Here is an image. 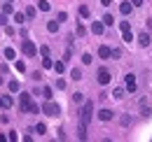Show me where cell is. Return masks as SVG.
Returning a JSON list of instances; mask_svg holds the SVG:
<instances>
[{
    "mask_svg": "<svg viewBox=\"0 0 152 142\" xmlns=\"http://www.w3.org/2000/svg\"><path fill=\"white\" fill-rule=\"evenodd\" d=\"M19 107H21V112H31V114H38L40 112V107L31 100V93H21L19 96Z\"/></svg>",
    "mask_w": 152,
    "mask_h": 142,
    "instance_id": "obj_1",
    "label": "cell"
},
{
    "mask_svg": "<svg viewBox=\"0 0 152 142\" xmlns=\"http://www.w3.org/2000/svg\"><path fill=\"white\" fill-rule=\"evenodd\" d=\"M42 114H47V117H58V114H61V107H58L54 100H47V103L42 105Z\"/></svg>",
    "mask_w": 152,
    "mask_h": 142,
    "instance_id": "obj_2",
    "label": "cell"
},
{
    "mask_svg": "<svg viewBox=\"0 0 152 142\" xmlns=\"http://www.w3.org/2000/svg\"><path fill=\"white\" fill-rule=\"evenodd\" d=\"M91 117H94V103H91V100H87V103L82 105V124H89V121H91Z\"/></svg>",
    "mask_w": 152,
    "mask_h": 142,
    "instance_id": "obj_3",
    "label": "cell"
},
{
    "mask_svg": "<svg viewBox=\"0 0 152 142\" xmlns=\"http://www.w3.org/2000/svg\"><path fill=\"white\" fill-rule=\"evenodd\" d=\"M110 79H113V75H110V70H105V68H98V72H96V82H98L101 86H105V84H110Z\"/></svg>",
    "mask_w": 152,
    "mask_h": 142,
    "instance_id": "obj_4",
    "label": "cell"
},
{
    "mask_svg": "<svg viewBox=\"0 0 152 142\" xmlns=\"http://www.w3.org/2000/svg\"><path fill=\"white\" fill-rule=\"evenodd\" d=\"M21 49H23V54L28 56V58H33L35 54H38V47L31 42V40H23V44H21Z\"/></svg>",
    "mask_w": 152,
    "mask_h": 142,
    "instance_id": "obj_5",
    "label": "cell"
},
{
    "mask_svg": "<svg viewBox=\"0 0 152 142\" xmlns=\"http://www.w3.org/2000/svg\"><path fill=\"white\" fill-rule=\"evenodd\" d=\"M124 82H126V91H129V93H133V91H136V75H133V72H129V75L124 77Z\"/></svg>",
    "mask_w": 152,
    "mask_h": 142,
    "instance_id": "obj_6",
    "label": "cell"
},
{
    "mask_svg": "<svg viewBox=\"0 0 152 142\" xmlns=\"http://www.w3.org/2000/svg\"><path fill=\"white\" fill-rule=\"evenodd\" d=\"M98 56H101L103 61H108V58H113V49L105 47V44H101V47H98Z\"/></svg>",
    "mask_w": 152,
    "mask_h": 142,
    "instance_id": "obj_7",
    "label": "cell"
},
{
    "mask_svg": "<svg viewBox=\"0 0 152 142\" xmlns=\"http://www.w3.org/2000/svg\"><path fill=\"white\" fill-rule=\"evenodd\" d=\"M103 30H105V23L103 21H94L91 23V33L94 35H103Z\"/></svg>",
    "mask_w": 152,
    "mask_h": 142,
    "instance_id": "obj_8",
    "label": "cell"
},
{
    "mask_svg": "<svg viewBox=\"0 0 152 142\" xmlns=\"http://www.w3.org/2000/svg\"><path fill=\"white\" fill-rule=\"evenodd\" d=\"M98 119H101V121H110V119H113V109H108V107H103V109L98 112Z\"/></svg>",
    "mask_w": 152,
    "mask_h": 142,
    "instance_id": "obj_9",
    "label": "cell"
},
{
    "mask_svg": "<svg viewBox=\"0 0 152 142\" xmlns=\"http://www.w3.org/2000/svg\"><path fill=\"white\" fill-rule=\"evenodd\" d=\"M119 12H122L124 17H129L133 12V2H122V5H119Z\"/></svg>",
    "mask_w": 152,
    "mask_h": 142,
    "instance_id": "obj_10",
    "label": "cell"
},
{
    "mask_svg": "<svg viewBox=\"0 0 152 142\" xmlns=\"http://www.w3.org/2000/svg\"><path fill=\"white\" fill-rule=\"evenodd\" d=\"M138 44L140 47H150V33H140L138 35Z\"/></svg>",
    "mask_w": 152,
    "mask_h": 142,
    "instance_id": "obj_11",
    "label": "cell"
},
{
    "mask_svg": "<svg viewBox=\"0 0 152 142\" xmlns=\"http://www.w3.org/2000/svg\"><path fill=\"white\" fill-rule=\"evenodd\" d=\"M0 107H2V109L12 107V98H10V96H0Z\"/></svg>",
    "mask_w": 152,
    "mask_h": 142,
    "instance_id": "obj_12",
    "label": "cell"
},
{
    "mask_svg": "<svg viewBox=\"0 0 152 142\" xmlns=\"http://www.w3.org/2000/svg\"><path fill=\"white\" fill-rule=\"evenodd\" d=\"M7 89L12 91V93H19V89H21V84H19V82H17V79H12V82H10V84H7Z\"/></svg>",
    "mask_w": 152,
    "mask_h": 142,
    "instance_id": "obj_13",
    "label": "cell"
},
{
    "mask_svg": "<svg viewBox=\"0 0 152 142\" xmlns=\"http://www.w3.org/2000/svg\"><path fill=\"white\" fill-rule=\"evenodd\" d=\"M42 68H45V70H52V68H54V61H52L49 56H45V58H42Z\"/></svg>",
    "mask_w": 152,
    "mask_h": 142,
    "instance_id": "obj_14",
    "label": "cell"
},
{
    "mask_svg": "<svg viewBox=\"0 0 152 142\" xmlns=\"http://www.w3.org/2000/svg\"><path fill=\"white\" fill-rule=\"evenodd\" d=\"M14 23H21V26H23V23H26V14H23V12H14Z\"/></svg>",
    "mask_w": 152,
    "mask_h": 142,
    "instance_id": "obj_15",
    "label": "cell"
},
{
    "mask_svg": "<svg viewBox=\"0 0 152 142\" xmlns=\"http://www.w3.org/2000/svg\"><path fill=\"white\" fill-rule=\"evenodd\" d=\"M49 7H52V5H49L47 0H38V9L40 12H49Z\"/></svg>",
    "mask_w": 152,
    "mask_h": 142,
    "instance_id": "obj_16",
    "label": "cell"
},
{
    "mask_svg": "<svg viewBox=\"0 0 152 142\" xmlns=\"http://www.w3.org/2000/svg\"><path fill=\"white\" fill-rule=\"evenodd\" d=\"M58 23H61L58 19H56V21H49V23H47V30H49V33H56V30H58Z\"/></svg>",
    "mask_w": 152,
    "mask_h": 142,
    "instance_id": "obj_17",
    "label": "cell"
},
{
    "mask_svg": "<svg viewBox=\"0 0 152 142\" xmlns=\"http://www.w3.org/2000/svg\"><path fill=\"white\" fill-rule=\"evenodd\" d=\"M23 14H26V19H33V17H35V14H38V9H35V7H31V5H28V7H26V12H23Z\"/></svg>",
    "mask_w": 152,
    "mask_h": 142,
    "instance_id": "obj_18",
    "label": "cell"
},
{
    "mask_svg": "<svg viewBox=\"0 0 152 142\" xmlns=\"http://www.w3.org/2000/svg\"><path fill=\"white\" fill-rule=\"evenodd\" d=\"M2 12H5L7 17H10V14H14V7H12V2H5V5H2Z\"/></svg>",
    "mask_w": 152,
    "mask_h": 142,
    "instance_id": "obj_19",
    "label": "cell"
},
{
    "mask_svg": "<svg viewBox=\"0 0 152 142\" xmlns=\"http://www.w3.org/2000/svg\"><path fill=\"white\" fill-rule=\"evenodd\" d=\"M70 79H75V82H80V79H82V70H80V68H75V70L70 72Z\"/></svg>",
    "mask_w": 152,
    "mask_h": 142,
    "instance_id": "obj_20",
    "label": "cell"
},
{
    "mask_svg": "<svg viewBox=\"0 0 152 142\" xmlns=\"http://www.w3.org/2000/svg\"><path fill=\"white\" fill-rule=\"evenodd\" d=\"M77 12H80V17H82V19L89 17V7H87V5H80V9H77Z\"/></svg>",
    "mask_w": 152,
    "mask_h": 142,
    "instance_id": "obj_21",
    "label": "cell"
},
{
    "mask_svg": "<svg viewBox=\"0 0 152 142\" xmlns=\"http://www.w3.org/2000/svg\"><path fill=\"white\" fill-rule=\"evenodd\" d=\"M75 33H77V37H84V35H87V28H84V26H82V23H77Z\"/></svg>",
    "mask_w": 152,
    "mask_h": 142,
    "instance_id": "obj_22",
    "label": "cell"
},
{
    "mask_svg": "<svg viewBox=\"0 0 152 142\" xmlns=\"http://www.w3.org/2000/svg\"><path fill=\"white\" fill-rule=\"evenodd\" d=\"M14 56H17V51H14L12 47H7V49H5V58H10V61H14Z\"/></svg>",
    "mask_w": 152,
    "mask_h": 142,
    "instance_id": "obj_23",
    "label": "cell"
},
{
    "mask_svg": "<svg viewBox=\"0 0 152 142\" xmlns=\"http://www.w3.org/2000/svg\"><path fill=\"white\" fill-rule=\"evenodd\" d=\"M54 70H56L58 75H63V70H66V63H63V61H58V63H54Z\"/></svg>",
    "mask_w": 152,
    "mask_h": 142,
    "instance_id": "obj_24",
    "label": "cell"
},
{
    "mask_svg": "<svg viewBox=\"0 0 152 142\" xmlns=\"http://www.w3.org/2000/svg\"><path fill=\"white\" fill-rule=\"evenodd\" d=\"M101 21H103V23H105V26H113V23H115V19H113V14H105V17L101 19Z\"/></svg>",
    "mask_w": 152,
    "mask_h": 142,
    "instance_id": "obj_25",
    "label": "cell"
},
{
    "mask_svg": "<svg viewBox=\"0 0 152 142\" xmlns=\"http://www.w3.org/2000/svg\"><path fill=\"white\" fill-rule=\"evenodd\" d=\"M35 133L45 135V133H47V126H45V124H35Z\"/></svg>",
    "mask_w": 152,
    "mask_h": 142,
    "instance_id": "obj_26",
    "label": "cell"
},
{
    "mask_svg": "<svg viewBox=\"0 0 152 142\" xmlns=\"http://www.w3.org/2000/svg\"><path fill=\"white\" fill-rule=\"evenodd\" d=\"M14 68H17V72H26V63H23V61H17Z\"/></svg>",
    "mask_w": 152,
    "mask_h": 142,
    "instance_id": "obj_27",
    "label": "cell"
},
{
    "mask_svg": "<svg viewBox=\"0 0 152 142\" xmlns=\"http://www.w3.org/2000/svg\"><path fill=\"white\" fill-rule=\"evenodd\" d=\"M42 93H45V98H47V100H52V93H54V91H52V86H45Z\"/></svg>",
    "mask_w": 152,
    "mask_h": 142,
    "instance_id": "obj_28",
    "label": "cell"
},
{
    "mask_svg": "<svg viewBox=\"0 0 152 142\" xmlns=\"http://www.w3.org/2000/svg\"><path fill=\"white\" fill-rule=\"evenodd\" d=\"M113 98H117V100H119V98H124V89H115L113 91Z\"/></svg>",
    "mask_w": 152,
    "mask_h": 142,
    "instance_id": "obj_29",
    "label": "cell"
},
{
    "mask_svg": "<svg viewBox=\"0 0 152 142\" xmlns=\"http://www.w3.org/2000/svg\"><path fill=\"white\" fill-rule=\"evenodd\" d=\"M91 61H94V58H91V54H82V63H84V65H89Z\"/></svg>",
    "mask_w": 152,
    "mask_h": 142,
    "instance_id": "obj_30",
    "label": "cell"
},
{
    "mask_svg": "<svg viewBox=\"0 0 152 142\" xmlns=\"http://www.w3.org/2000/svg\"><path fill=\"white\" fill-rule=\"evenodd\" d=\"M73 100L75 103H84V93H73Z\"/></svg>",
    "mask_w": 152,
    "mask_h": 142,
    "instance_id": "obj_31",
    "label": "cell"
},
{
    "mask_svg": "<svg viewBox=\"0 0 152 142\" xmlns=\"http://www.w3.org/2000/svg\"><path fill=\"white\" fill-rule=\"evenodd\" d=\"M119 30H122V33H124V30H131V26H129V21H122V23H119Z\"/></svg>",
    "mask_w": 152,
    "mask_h": 142,
    "instance_id": "obj_32",
    "label": "cell"
},
{
    "mask_svg": "<svg viewBox=\"0 0 152 142\" xmlns=\"http://www.w3.org/2000/svg\"><path fill=\"white\" fill-rule=\"evenodd\" d=\"M122 35H124V42H131V40H133V35H131V30H124V33H122Z\"/></svg>",
    "mask_w": 152,
    "mask_h": 142,
    "instance_id": "obj_33",
    "label": "cell"
},
{
    "mask_svg": "<svg viewBox=\"0 0 152 142\" xmlns=\"http://www.w3.org/2000/svg\"><path fill=\"white\" fill-rule=\"evenodd\" d=\"M0 26H7V14L5 12H0Z\"/></svg>",
    "mask_w": 152,
    "mask_h": 142,
    "instance_id": "obj_34",
    "label": "cell"
},
{
    "mask_svg": "<svg viewBox=\"0 0 152 142\" xmlns=\"http://www.w3.org/2000/svg\"><path fill=\"white\" fill-rule=\"evenodd\" d=\"M56 89H66V79L58 77V79H56Z\"/></svg>",
    "mask_w": 152,
    "mask_h": 142,
    "instance_id": "obj_35",
    "label": "cell"
},
{
    "mask_svg": "<svg viewBox=\"0 0 152 142\" xmlns=\"http://www.w3.org/2000/svg\"><path fill=\"white\" fill-rule=\"evenodd\" d=\"M38 51H40V54H42V56H49V47H47V44H45V47H40Z\"/></svg>",
    "mask_w": 152,
    "mask_h": 142,
    "instance_id": "obj_36",
    "label": "cell"
},
{
    "mask_svg": "<svg viewBox=\"0 0 152 142\" xmlns=\"http://www.w3.org/2000/svg\"><path fill=\"white\" fill-rule=\"evenodd\" d=\"M66 19H68V14H66V12H58V21H61V23H63Z\"/></svg>",
    "mask_w": 152,
    "mask_h": 142,
    "instance_id": "obj_37",
    "label": "cell"
},
{
    "mask_svg": "<svg viewBox=\"0 0 152 142\" xmlns=\"http://www.w3.org/2000/svg\"><path fill=\"white\" fill-rule=\"evenodd\" d=\"M133 2V7H143V2H145V0H131Z\"/></svg>",
    "mask_w": 152,
    "mask_h": 142,
    "instance_id": "obj_38",
    "label": "cell"
},
{
    "mask_svg": "<svg viewBox=\"0 0 152 142\" xmlns=\"http://www.w3.org/2000/svg\"><path fill=\"white\" fill-rule=\"evenodd\" d=\"M101 5H103V7H110V5H113V0H101Z\"/></svg>",
    "mask_w": 152,
    "mask_h": 142,
    "instance_id": "obj_39",
    "label": "cell"
},
{
    "mask_svg": "<svg viewBox=\"0 0 152 142\" xmlns=\"http://www.w3.org/2000/svg\"><path fill=\"white\" fill-rule=\"evenodd\" d=\"M7 2H14V0H7Z\"/></svg>",
    "mask_w": 152,
    "mask_h": 142,
    "instance_id": "obj_40",
    "label": "cell"
}]
</instances>
